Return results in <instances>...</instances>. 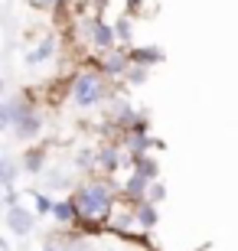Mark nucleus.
Instances as JSON below:
<instances>
[{"mask_svg": "<svg viewBox=\"0 0 238 251\" xmlns=\"http://www.w3.org/2000/svg\"><path fill=\"white\" fill-rule=\"evenodd\" d=\"M72 202L79 209V225L88 228H108L111 215L121 202V189H114L111 179L88 176L72 189Z\"/></svg>", "mask_w": 238, "mask_h": 251, "instance_id": "1", "label": "nucleus"}, {"mask_svg": "<svg viewBox=\"0 0 238 251\" xmlns=\"http://www.w3.org/2000/svg\"><path fill=\"white\" fill-rule=\"evenodd\" d=\"M111 98H114L111 78L101 75L98 69H82V72H75L72 82H69V101H72V108H79V111L101 108V104H108Z\"/></svg>", "mask_w": 238, "mask_h": 251, "instance_id": "2", "label": "nucleus"}, {"mask_svg": "<svg viewBox=\"0 0 238 251\" xmlns=\"http://www.w3.org/2000/svg\"><path fill=\"white\" fill-rule=\"evenodd\" d=\"M82 39L95 49V56H98V52H108V49L118 46V33H114V23H108V20L98 17V13H92V17L85 20Z\"/></svg>", "mask_w": 238, "mask_h": 251, "instance_id": "3", "label": "nucleus"}, {"mask_svg": "<svg viewBox=\"0 0 238 251\" xmlns=\"http://www.w3.org/2000/svg\"><path fill=\"white\" fill-rule=\"evenodd\" d=\"M131 52L124 46H114L108 49V52H98L95 56V69H98L101 75H108V78H128L131 72Z\"/></svg>", "mask_w": 238, "mask_h": 251, "instance_id": "4", "label": "nucleus"}, {"mask_svg": "<svg viewBox=\"0 0 238 251\" xmlns=\"http://www.w3.org/2000/svg\"><path fill=\"white\" fill-rule=\"evenodd\" d=\"M26 111H33V101H29L26 92L7 95V98L0 101V130H13V124H17Z\"/></svg>", "mask_w": 238, "mask_h": 251, "instance_id": "5", "label": "nucleus"}, {"mask_svg": "<svg viewBox=\"0 0 238 251\" xmlns=\"http://www.w3.org/2000/svg\"><path fill=\"white\" fill-rule=\"evenodd\" d=\"M36 219H39V215L33 212V209H26V202H23V205H13V209H7V212H3V222H7V228H10L13 235H20V238L33 235V228H36Z\"/></svg>", "mask_w": 238, "mask_h": 251, "instance_id": "6", "label": "nucleus"}, {"mask_svg": "<svg viewBox=\"0 0 238 251\" xmlns=\"http://www.w3.org/2000/svg\"><path fill=\"white\" fill-rule=\"evenodd\" d=\"M43 127H46V118H43V114L33 108V111H26L17 124H13V130H10V134H13L20 144H33V140L43 134Z\"/></svg>", "mask_w": 238, "mask_h": 251, "instance_id": "7", "label": "nucleus"}, {"mask_svg": "<svg viewBox=\"0 0 238 251\" xmlns=\"http://www.w3.org/2000/svg\"><path fill=\"white\" fill-rule=\"evenodd\" d=\"M43 186L53 189V193H69L79 186V179H75V170H65V167H49L43 173Z\"/></svg>", "mask_w": 238, "mask_h": 251, "instance_id": "8", "label": "nucleus"}, {"mask_svg": "<svg viewBox=\"0 0 238 251\" xmlns=\"http://www.w3.org/2000/svg\"><path fill=\"white\" fill-rule=\"evenodd\" d=\"M150 186H154L150 179H144L140 173H134V170H131L128 179L121 183V199H124V202H131V205H137V202H144L147 196H150Z\"/></svg>", "mask_w": 238, "mask_h": 251, "instance_id": "9", "label": "nucleus"}, {"mask_svg": "<svg viewBox=\"0 0 238 251\" xmlns=\"http://www.w3.org/2000/svg\"><path fill=\"white\" fill-rule=\"evenodd\" d=\"M121 144H101L98 147V173H105V179H111L121 170Z\"/></svg>", "mask_w": 238, "mask_h": 251, "instance_id": "10", "label": "nucleus"}, {"mask_svg": "<svg viewBox=\"0 0 238 251\" xmlns=\"http://www.w3.org/2000/svg\"><path fill=\"white\" fill-rule=\"evenodd\" d=\"M59 228H72V225H79V209H75L72 196H62V199H55L53 205V215H49Z\"/></svg>", "mask_w": 238, "mask_h": 251, "instance_id": "11", "label": "nucleus"}, {"mask_svg": "<svg viewBox=\"0 0 238 251\" xmlns=\"http://www.w3.org/2000/svg\"><path fill=\"white\" fill-rule=\"evenodd\" d=\"M46 157H49V150L39 144V147H29L26 144V150H23V173H29V176H43L46 173Z\"/></svg>", "mask_w": 238, "mask_h": 251, "instance_id": "12", "label": "nucleus"}, {"mask_svg": "<svg viewBox=\"0 0 238 251\" xmlns=\"http://www.w3.org/2000/svg\"><path fill=\"white\" fill-rule=\"evenodd\" d=\"M128 52H131V62H134V65H147V69L166 62V52L160 46H154V43H150V46H137V43H134Z\"/></svg>", "mask_w": 238, "mask_h": 251, "instance_id": "13", "label": "nucleus"}, {"mask_svg": "<svg viewBox=\"0 0 238 251\" xmlns=\"http://www.w3.org/2000/svg\"><path fill=\"white\" fill-rule=\"evenodd\" d=\"M131 170L134 173H140L144 179H150V183H157V176H160V163H157L154 153H144V157H128Z\"/></svg>", "mask_w": 238, "mask_h": 251, "instance_id": "14", "label": "nucleus"}, {"mask_svg": "<svg viewBox=\"0 0 238 251\" xmlns=\"http://www.w3.org/2000/svg\"><path fill=\"white\" fill-rule=\"evenodd\" d=\"M134 215H137L140 232H150V228H157V222H160V209H157V202H150V199L134 205Z\"/></svg>", "mask_w": 238, "mask_h": 251, "instance_id": "15", "label": "nucleus"}, {"mask_svg": "<svg viewBox=\"0 0 238 251\" xmlns=\"http://www.w3.org/2000/svg\"><path fill=\"white\" fill-rule=\"evenodd\" d=\"M55 46H59V39H55V36H43V39H39V46L26 52V65H43V62H49V59L55 56Z\"/></svg>", "mask_w": 238, "mask_h": 251, "instance_id": "16", "label": "nucleus"}, {"mask_svg": "<svg viewBox=\"0 0 238 251\" xmlns=\"http://www.w3.org/2000/svg\"><path fill=\"white\" fill-rule=\"evenodd\" d=\"M75 173H98V147H82L75 153Z\"/></svg>", "mask_w": 238, "mask_h": 251, "instance_id": "17", "label": "nucleus"}, {"mask_svg": "<svg viewBox=\"0 0 238 251\" xmlns=\"http://www.w3.org/2000/svg\"><path fill=\"white\" fill-rule=\"evenodd\" d=\"M114 33H118V46H124V49H131L134 43V20H131V13H121L118 20H114Z\"/></svg>", "mask_w": 238, "mask_h": 251, "instance_id": "18", "label": "nucleus"}, {"mask_svg": "<svg viewBox=\"0 0 238 251\" xmlns=\"http://www.w3.org/2000/svg\"><path fill=\"white\" fill-rule=\"evenodd\" d=\"M26 196H29V202H33V212H36L39 219H43V215H53V205H55L53 196H46L43 189H29Z\"/></svg>", "mask_w": 238, "mask_h": 251, "instance_id": "19", "label": "nucleus"}, {"mask_svg": "<svg viewBox=\"0 0 238 251\" xmlns=\"http://www.w3.org/2000/svg\"><path fill=\"white\" fill-rule=\"evenodd\" d=\"M17 176H20L17 160H13V157H3V160H0V186H3V189L13 186V183H17Z\"/></svg>", "mask_w": 238, "mask_h": 251, "instance_id": "20", "label": "nucleus"}, {"mask_svg": "<svg viewBox=\"0 0 238 251\" xmlns=\"http://www.w3.org/2000/svg\"><path fill=\"white\" fill-rule=\"evenodd\" d=\"M147 78H150V69H147V65H131V72H128V78H124V82L134 88V85H144Z\"/></svg>", "mask_w": 238, "mask_h": 251, "instance_id": "21", "label": "nucleus"}, {"mask_svg": "<svg viewBox=\"0 0 238 251\" xmlns=\"http://www.w3.org/2000/svg\"><path fill=\"white\" fill-rule=\"evenodd\" d=\"M62 251H88V242H85L82 235H69V242L59 245Z\"/></svg>", "mask_w": 238, "mask_h": 251, "instance_id": "22", "label": "nucleus"}, {"mask_svg": "<svg viewBox=\"0 0 238 251\" xmlns=\"http://www.w3.org/2000/svg\"><path fill=\"white\" fill-rule=\"evenodd\" d=\"M147 199H150V202H157V205H160V202L166 199V186L160 183V179H157L154 186H150V196H147Z\"/></svg>", "mask_w": 238, "mask_h": 251, "instance_id": "23", "label": "nucleus"}, {"mask_svg": "<svg viewBox=\"0 0 238 251\" xmlns=\"http://www.w3.org/2000/svg\"><path fill=\"white\" fill-rule=\"evenodd\" d=\"M3 205H7V209H13V205H23V202H20V193H17L13 186L3 189Z\"/></svg>", "mask_w": 238, "mask_h": 251, "instance_id": "24", "label": "nucleus"}, {"mask_svg": "<svg viewBox=\"0 0 238 251\" xmlns=\"http://www.w3.org/2000/svg\"><path fill=\"white\" fill-rule=\"evenodd\" d=\"M65 0H29V7H36V10H59Z\"/></svg>", "mask_w": 238, "mask_h": 251, "instance_id": "25", "label": "nucleus"}, {"mask_svg": "<svg viewBox=\"0 0 238 251\" xmlns=\"http://www.w3.org/2000/svg\"><path fill=\"white\" fill-rule=\"evenodd\" d=\"M140 7H144V0H128V13H137Z\"/></svg>", "mask_w": 238, "mask_h": 251, "instance_id": "26", "label": "nucleus"}, {"mask_svg": "<svg viewBox=\"0 0 238 251\" xmlns=\"http://www.w3.org/2000/svg\"><path fill=\"white\" fill-rule=\"evenodd\" d=\"M43 251H62V248H59L55 242H46V245H43Z\"/></svg>", "mask_w": 238, "mask_h": 251, "instance_id": "27", "label": "nucleus"}, {"mask_svg": "<svg viewBox=\"0 0 238 251\" xmlns=\"http://www.w3.org/2000/svg\"><path fill=\"white\" fill-rule=\"evenodd\" d=\"M206 248H209V245H206ZM206 248H196V251H206Z\"/></svg>", "mask_w": 238, "mask_h": 251, "instance_id": "28", "label": "nucleus"}]
</instances>
